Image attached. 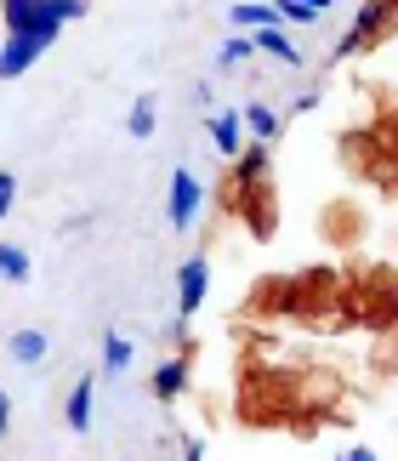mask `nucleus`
<instances>
[{
    "label": "nucleus",
    "instance_id": "f257e3e1",
    "mask_svg": "<svg viewBox=\"0 0 398 461\" xmlns=\"http://www.w3.org/2000/svg\"><path fill=\"white\" fill-rule=\"evenodd\" d=\"M222 205L240 217L257 240L274 234V222H279V200H274V183H245V176H228V188H222Z\"/></svg>",
    "mask_w": 398,
    "mask_h": 461
},
{
    "label": "nucleus",
    "instance_id": "f03ea898",
    "mask_svg": "<svg viewBox=\"0 0 398 461\" xmlns=\"http://www.w3.org/2000/svg\"><path fill=\"white\" fill-rule=\"evenodd\" d=\"M0 17H6V34H29L41 46H58L63 17L51 0H0Z\"/></svg>",
    "mask_w": 398,
    "mask_h": 461
},
{
    "label": "nucleus",
    "instance_id": "7ed1b4c3",
    "mask_svg": "<svg viewBox=\"0 0 398 461\" xmlns=\"http://www.w3.org/2000/svg\"><path fill=\"white\" fill-rule=\"evenodd\" d=\"M393 17H398V0H365L358 17H353V29L336 41V58H353V51H365V41H382L393 29Z\"/></svg>",
    "mask_w": 398,
    "mask_h": 461
},
{
    "label": "nucleus",
    "instance_id": "20e7f679",
    "mask_svg": "<svg viewBox=\"0 0 398 461\" xmlns=\"http://www.w3.org/2000/svg\"><path fill=\"white\" fill-rule=\"evenodd\" d=\"M199 205H205V183H199L188 166H176V171H171V194H166V222L188 234L194 217H199Z\"/></svg>",
    "mask_w": 398,
    "mask_h": 461
},
{
    "label": "nucleus",
    "instance_id": "39448f33",
    "mask_svg": "<svg viewBox=\"0 0 398 461\" xmlns=\"http://www.w3.org/2000/svg\"><path fill=\"white\" fill-rule=\"evenodd\" d=\"M205 291H211V262L205 257H188L183 268H176V313L194 319L205 308Z\"/></svg>",
    "mask_w": 398,
    "mask_h": 461
},
{
    "label": "nucleus",
    "instance_id": "423d86ee",
    "mask_svg": "<svg viewBox=\"0 0 398 461\" xmlns=\"http://www.w3.org/2000/svg\"><path fill=\"white\" fill-rule=\"evenodd\" d=\"M188 359H194V348H188V353H171V359L154 365V399H159V404H176V399L188 393V370H194Z\"/></svg>",
    "mask_w": 398,
    "mask_h": 461
},
{
    "label": "nucleus",
    "instance_id": "0eeeda50",
    "mask_svg": "<svg viewBox=\"0 0 398 461\" xmlns=\"http://www.w3.org/2000/svg\"><path fill=\"white\" fill-rule=\"evenodd\" d=\"M211 143L222 159H240L245 154V109H222L211 114Z\"/></svg>",
    "mask_w": 398,
    "mask_h": 461
},
{
    "label": "nucleus",
    "instance_id": "6e6552de",
    "mask_svg": "<svg viewBox=\"0 0 398 461\" xmlns=\"http://www.w3.org/2000/svg\"><path fill=\"white\" fill-rule=\"evenodd\" d=\"M41 41H29V34H6V46H0V80H17V75H29L34 63H41Z\"/></svg>",
    "mask_w": 398,
    "mask_h": 461
},
{
    "label": "nucleus",
    "instance_id": "1a4fd4ad",
    "mask_svg": "<svg viewBox=\"0 0 398 461\" xmlns=\"http://www.w3.org/2000/svg\"><path fill=\"white\" fill-rule=\"evenodd\" d=\"M92 393H97V376L86 370V376L68 387V404H63V421L68 433H92Z\"/></svg>",
    "mask_w": 398,
    "mask_h": 461
},
{
    "label": "nucleus",
    "instance_id": "9d476101",
    "mask_svg": "<svg viewBox=\"0 0 398 461\" xmlns=\"http://www.w3.org/2000/svg\"><path fill=\"white\" fill-rule=\"evenodd\" d=\"M154 126H159V103H154L149 92H142V97L131 103V109H125V137L149 143V137H154Z\"/></svg>",
    "mask_w": 398,
    "mask_h": 461
},
{
    "label": "nucleus",
    "instance_id": "9b49d317",
    "mask_svg": "<svg viewBox=\"0 0 398 461\" xmlns=\"http://www.w3.org/2000/svg\"><path fill=\"white\" fill-rule=\"evenodd\" d=\"M257 51H267V58H279L285 68H302V51L291 46V34H285L279 23H267V29H257Z\"/></svg>",
    "mask_w": 398,
    "mask_h": 461
},
{
    "label": "nucleus",
    "instance_id": "f8f14e48",
    "mask_svg": "<svg viewBox=\"0 0 398 461\" xmlns=\"http://www.w3.org/2000/svg\"><path fill=\"white\" fill-rule=\"evenodd\" d=\"M245 131L257 137V143H279V131H285V120L267 109V103H245Z\"/></svg>",
    "mask_w": 398,
    "mask_h": 461
},
{
    "label": "nucleus",
    "instance_id": "ddd939ff",
    "mask_svg": "<svg viewBox=\"0 0 398 461\" xmlns=\"http://www.w3.org/2000/svg\"><path fill=\"white\" fill-rule=\"evenodd\" d=\"M6 353L17 365H41L46 353H51V342H46V330H12V342H6Z\"/></svg>",
    "mask_w": 398,
    "mask_h": 461
},
{
    "label": "nucleus",
    "instance_id": "4468645a",
    "mask_svg": "<svg viewBox=\"0 0 398 461\" xmlns=\"http://www.w3.org/2000/svg\"><path fill=\"white\" fill-rule=\"evenodd\" d=\"M250 58H257V34H245V29H233L222 51H216V68H245Z\"/></svg>",
    "mask_w": 398,
    "mask_h": 461
},
{
    "label": "nucleus",
    "instance_id": "2eb2a0df",
    "mask_svg": "<svg viewBox=\"0 0 398 461\" xmlns=\"http://www.w3.org/2000/svg\"><path fill=\"white\" fill-rule=\"evenodd\" d=\"M131 365H137V348L125 342L120 330H108V336H103V370H108V376H125Z\"/></svg>",
    "mask_w": 398,
    "mask_h": 461
},
{
    "label": "nucleus",
    "instance_id": "dca6fc26",
    "mask_svg": "<svg viewBox=\"0 0 398 461\" xmlns=\"http://www.w3.org/2000/svg\"><path fill=\"white\" fill-rule=\"evenodd\" d=\"M267 23H279V6H262V0H245V6H233V29H245V34H257Z\"/></svg>",
    "mask_w": 398,
    "mask_h": 461
},
{
    "label": "nucleus",
    "instance_id": "f3484780",
    "mask_svg": "<svg viewBox=\"0 0 398 461\" xmlns=\"http://www.w3.org/2000/svg\"><path fill=\"white\" fill-rule=\"evenodd\" d=\"M0 279H12V285L29 279V251L23 245H0Z\"/></svg>",
    "mask_w": 398,
    "mask_h": 461
},
{
    "label": "nucleus",
    "instance_id": "a211bd4d",
    "mask_svg": "<svg viewBox=\"0 0 398 461\" xmlns=\"http://www.w3.org/2000/svg\"><path fill=\"white\" fill-rule=\"evenodd\" d=\"M17 205V176L12 171H0V222H6V211Z\"/></svg>",
    "mask_w": 398,
    "mask_h": 461
},
{
    "label": "nucleus",
    "instance_id": "6ab92c4d",
    "mask_svg": "<svg viewBox=\"0 0 398 461\" xmlns=\"http://www.w3.org/2000/svg\"><path fill=\"white\" fill-rule=\"evenodd\" d=\"M313 109H319V92H302V97L291 103V114H313Z\"/></svg>",
    "mask_w": 398,
    "mask_h": 461
},
{
    "label": "nucleus",
    "instance_id": "aec40b11",
    "mask_svg": "<svg viewBox=\"0 0 398 461\" xmlns=\"http://www.w3.org/2000/svg\"><path fill=\"white\" fill-rule=\"evenodd\" d=\"M12 433V399H6V387H0V438Z\"/></svg>",
    "mask_w": 398,
    "mask_h": 461
},
{
    "label": "nucleus",
    "instance_id": "412c9836",
    "mask_svg": "<svg viewBox=\"0 0 398 461\" xmlns=\"http://www.w3.org/2000/svg\"><path fill=\"white\" fill-rule=\"evenodd\" d=\"M183 461H205V445H199V438H188V445H183Z\"/></svg>",
    "mask_w": 398,
    "mask_h": 461
},
{
    "label": "nucleus",
    "instance_id": "4be33fe9",
    "mask_svg": "<svg viewBox=\"0 0 398 461\" xmlns=\"http://www.w3.org/2000/svg\"><path fill=\"white\" fill-rule=\"evenodd\" d=\"M296 6H307L313 17H324V12H330V0H296Z\"/></svg>",
    "mask_w": 398,
    "mask_h": 461
},
{
    "label": "nucleus",
    "instance_id": "5701e85b",
    "mask_svg": "<svg viewBox=\"0 0 398 461\" xmlns=\"http://www.w3.org/2000/svg\"><path fill=\"white\" fill-rule=\"evenodd\" d=\"M341 461H375V450H365V445H358V450H348Z\"/></svg>",
    "mask_w": 398,
    "mask_h": 461
}]
</instances>
